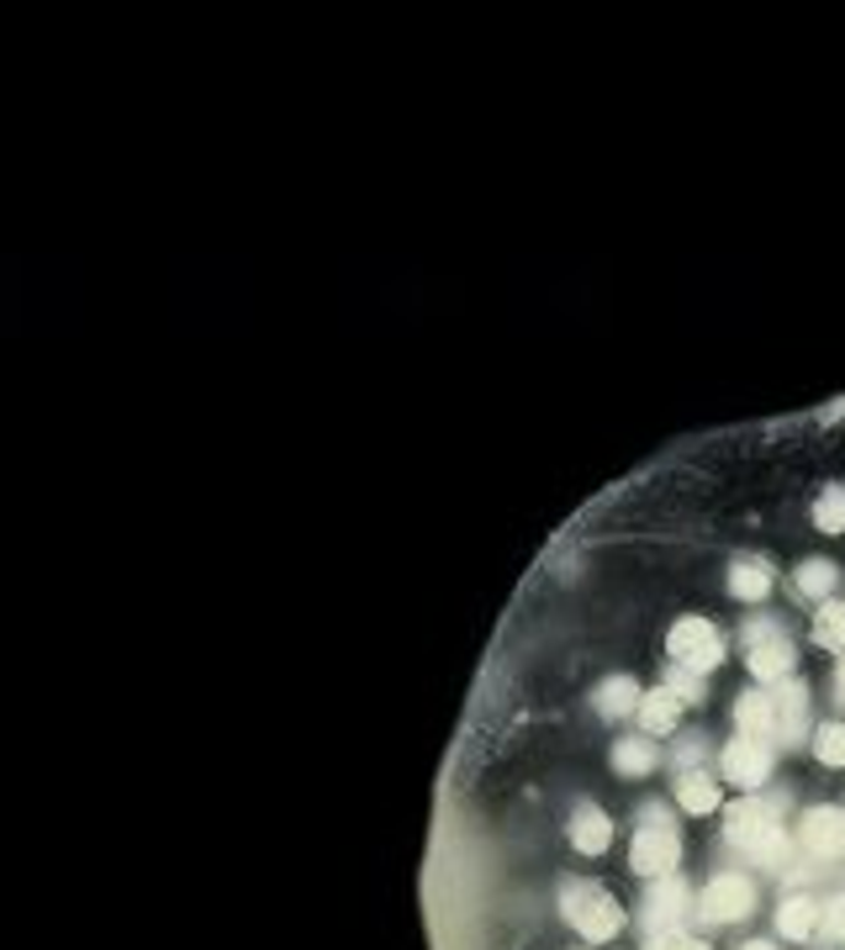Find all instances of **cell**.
I'll list each match as a JSON object with an SVG mask.
<instances>
[{
	"label": "cell",
	"instance_id": "cell-24",
	"mask_svg": "<svg viewBox=\"0 0 845 950\" xmlns=\"http://www.w3.org/2000/svg\"><path fill=\"white\" fill-rule=\"evenodd\" d=\"M745 950H772V946H745Z\"/></svg>",
	"mask_w": 845,
	"mask_h": 950
},
{
	"label": "cell",
	"instance_id": "cell-3",
	"mask_svg": "<svg viewBox=\"0 0 845 950\" xmlns=\"http://www.w3.org/2000/svg\"><path fill=\"white\" fill-rule=\"evenodd\" d=\"M676 856H682V845H676L671 824H645V830L634 834L629 861H634V871H639V877H671Z\"/></svg>",
	"mask_w": 845,
	"mask_h": 950
},
{
	"label": "cell",
	"instance_id": "cell-12",
	"mask_svg": "<svg viewBox=\"0 0 845 950\" xmlns=\"http://www.w3.org/2000/svg\"><path fill=\"white\" fill-rule=\"evenodd\" d=\"M676 798H682L687 813H714V808H719V781L703 776V772H687L682 776V787H676Z\"/></svg>",
	"mask_w": 845,
	"mask_h": 950
},
{
	"label": "cell",
	"instance_id": "cell-10",
	"mask_svg": "<svg viewBox=\"0 0 845 950\" xmlns=\"http://www.w3.org/2000/svg\"><path fill=\"white\" fill-rule=\"evenodd\" d=\"M676 712H682V697H676L671 686H661V692H645V697H639V718H645V729H650V734L676 729Z\"/></svg>",
	"mask_w": 845,
	"mask_h": 950
},
{
	"label": "cell",
	"instance_id": "cell-13",
	"mask_svg": "<svg viewBox=\"0 0 845 950\" xmlns=\"http://www.w3.org/2000/svg\"><path fill=\"white\" fill-rule=\"evenodd\" d=\"M729 592H734V596H745V602H755V596H766V592H772V570H766V565H755V560L734 565V570H729Z\"/></svg>",
	"mask_w": 845,
	"mask_h": 950
},
{
	"label": "cell",
	"instance_id": "cell-23",
	"mask_svg": "<svg viewBox=\"0 0 845 950\" xmlns=\"http://www.w3.org/2000/svg\"><path fill=\"white\" fill-rule=\"evenodd\" d=\"M835 686H841V703H845V660H841V676H835Z\"/></svg>",
	"mask_w": 845,
	"mask_h": 950
},
{
	"label": "cell",
	"instance_id": "cell-15",
	"mask_svg": "<svg viewBox=\"0 0 845 950\" xmlns=\"http://www.w3.org/2000/svg\"><path fill=\"white\" fill-rule=\"evenodd\" d=\"M613 766L629 776H645L650 766H656V744L650 740H618V750H613Z\"/></svg>",
	"mask_w": 845,
	"mask_h": 950
},
{
	"label": "cell",
	"instance_id": "cell-14",
	"mask_svg": "<svg viewBox=\"0 0 845 950\" xmlns=\"http://www.w3.org/2000/svg\"><path fill=\"white\" fill-rule=\"evenodd\" d=\"M777 924H783V935L787 940H803V935H814V924H819V908H814V897H792L783 914H777Z\"/></svg>",
	"mask_w": 845,
	"mask_h": 950
},
{
	"label": "cell",
	"instance_id": "cell-25",
	"mask_svg": "<svg viewBox=\"0 0 845 950\" xmlns=\"http://www.w3.org/2000/svg\"><path fill=\"white\" fill-rule=\"evenodd\" d=\"M841 935H845V924H841Z\"/></svg>",
	"mask_w": 845,
	"mask_h": 950
},
{
	"label": "cell",
	"instance_id": "cell-1",
	"mask_svg": "<svg viewBox=\"0 0 845 950\" xmlns=\"http://www.w3.org/2000/svg\"><path fill=\"white\" fill-rule=\"evenodd\" d=\"M566 914H571V924L587 935V940H613L618 924H624L618 903H613L603 888H571L566 892Z\"/></svg>",
	"mask_w": 845,
	"mask_h": 950
},
{
	"label": "cell",
	"instance_id": "cell-9",
	"mask_svg": "<svg viewBox=\"0 0 845 950\" xmlns=\"http://www.w3.org/2000/svg\"><path fill=\"white\" fill-rule=\"evenodd\" d=\"M751 671L761 676V682H772V676H787V671H792V645H787L783 634H766V639H755V645H751Z\"/></svg>",
	"mask_w": 845,
	"mask_h": 950
},
{
	"label": "cell",
	"instance_id": "cell-2",
	"mask_svg": "<svg viewBox=\"0 0 845 950\" xmlns=\"http://www.w3.org/2000/svg\"><path fill=\"white\" fill-rule=\"evenodd\" d=\"M665 650L676 654V665H687V671H714L719 654H725V645H719L714 624H703V618H682V624L671 628Z\"/></svg>",
	"mask_w": 845,
	"mask_h": 950
},
{
	"label": "cell",
	"instance_id": "cell-19",
	"mask_svg": "<svg viewBox=\"0 0 845 950\" xmlns=\"http://www.w3.org/2000/svg\"><path fill=\"white\" fill-rule=\"evenodd\" d=\"M814 634H819V645H845V607L841 602H824V607H819Z\"/></svg>",
	"mask_w": 845,
	"mask_h": 950
},
{
	"label": "cell",
	"instance_id": "cell-7",
	"mask_svg": "<svg viewBox=\"0 0 845 950\" xmlns=\"http://www.w3.org/2000/svg\"><path fill=\"white\" fill-rule=\"evenodd\" d=\"M607 839H613V824H607V813L603 808H576V819H571V845L581 850V856H603L607 850Z\"/></svg>",
	"mask_w": 845,
	"mask_h": 950
},
{
	"label": "cell",
	"instance_id": "cell-18",
	"mask_svg": "<svg viewBox=\"0 0 845 950\" xmlns=\"http://www.w3.org/2000/svg\"><path fill=\"white\" fill-rule=\"evenodd\" d=\"M634 703H639V686H634L629 676H613V682H603V692H598V708L603 712H629Z\"/></svg>",
	"mask_w": 845,
	"mask_h": 950
},
{
	"label": "cell",
	"instance_id": "cell-5",
	"mask_svg": "<svg viewBox=\"0 0 845 950\" xmlns=\"http://www.w3.org/2000/svg\"><path fill=\"white\" fill-rule=\"evenodd\" d=\"M766 772H772V750H766L761 740H745V734H740V740L725 750V776L729 781H740V787H761Z\"/></svg>",
	"mask_w": 845,
	"mask_h": 950
},
{
	"label": "cell",
	"instance_id": "cell-6",
	"mask_svg": "<svg viewBox=\"0 0 845 950\" xmlns=\"http://www.w3.org/2000/svg\"><path fill=\"white\" fill-rule=\"evenodd\" d=\"M803 845H809L814 856H824V861H835L845 850V819L835 808H814V813L803 819Z\"/></svg>",
	"mask_w": 845,
	"mask_h": 950
},
{
	"label": "cell",
	"instance_id": "cell-21",
	"mask_svg": "<svg viewBox=\"0 0 845 950\" xmlns=\"http://www.w3.org/2000/svg\"><path fill=\"white\" fill-rule=\"evenodd\" d=\"M798 587H803L809 596H824L830 587H835V565H830V560H809L803 570H798Z\"/></svg>",
	"mask_w": 845,
	"mask_h": 950
},
{
	"label": "cell",
	"instance_id": "cell-4",
	"mask_svg": "<svg viewBox=\"0 0 845 950\" xmlns=\"http://www.w3.org/2000/svg\"><path fill=\"white\" fill-rule=\"evenodd\" d=\"M751 903H755V892L745 877H719L714 888L703 892V919H714V924H729V919H745L751 914Z\"/></svg>",
	"mask_w": 845,
	"mask_h": 950
},
{
	"label": "cell",
	"instance_id": "cell-11",
	"mask_svg": "<svg viewBox=\"0 0 845 950\" xmlns=\"http://www.w3.org/2000/svg\"><path fill=\"white\" fill-rule=\"evenodd\" d=\"M734 718H740L745 740H766V734L777 729V703H772V697H761V692H751V697H740Z\"/></svg>",
	"mask_w": 845,
	"mask_h": 950
},
{
	"label": "cell",
	"instance_id": "cell-16",
	"mask_svg": "<svg viewBox=\"0 0 845 950\" xmlns=\"http://www.w3.org/2000/svg\"><path fill=\"white\" fill-rule=\"evenodd\" d=\"M682 908H687V888L665 877V882H661V892L650 897V924H671V919H676V914H682Z\"/></svg>",
	"mask_w": 845,
	"mask_h": 950
},
{
	"label": "cell",
	"instance_id": "cell-20",
	"mask_svg": "<svg viewBox=\"0 0 845 950\" xmlns=\"http://www.w3.org/2000/svg\"><path fill=\"white\" fill-rule=\"evenodd\" d=\"M814 750H819V761H824V766H845V723H824V729H819V740H814Z\"/></svg>",
	"mask_w": 845,
	"mask_h": 950
},
{
	"label": "cell",
	"instance_id": "cell-22",
	"mask_svg": "<svg viewBox=\"0 0 845 950\" xmlns=\"http://www.w3.org/2000/svg\"><path fill=\"white\" fill-rule=\"evenodd\" d=\"M650 950H708L703 940H687V935H661Z\"/></svg>",
	"mask_w": 845,
	"mask_h": 950
},
{
	"label": "cell",
	"instance_id": "cell-17",
	"mask_svg": "<svg viewBox=\"0 0 845 950\" xmlns=\"http://www.w3.org/2000/svg\"><path fill=\"white\" fill-rule=\"evenodd\" d=\"M814 523L824 534H845V486H830L814 507Z\"/></svg>",
	"mask_w": 845,
	"mask_h": 950
},
{
	"label": "cell",
	"instance_id": "cell-8",
	"mask_svg": "<svg viewBox=\"0 0 845 950\" xmlns=\"http://www.w3.org/2000/svg\"><path fill=\"white\" fill-rule=\"evenodd\" d=\"M766 830H777L772 808H761V802H734V808H729V839H734V845H745V850H751Z\"/></svg>",
	"mask_w": 845,
	"mask_h": 950
}]
</instances>
